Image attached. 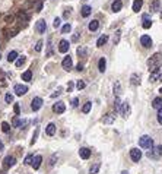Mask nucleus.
Here are the masks:
<instances>
[{"label": "nucleus", "instance_id": "33", "mask_svg": "<svg viewBox=\"0 0 162 174\" xmlns=\"http://www.w3.org/2000/svg\"><path fill=\"white\" fill-rule=\"evenodd\" d=\"M121 100L118 97H115V101H114V110L115 111H121Z\"/></svg>", "mask_w": 162, "mask_h": 174}, {"label": "nucleus", "instance_id": "11", "mask_svg": "<svg viewBox=\"0 0 162 174\" xmlns=\"http://www.w3.org/2000/svg\"><path fill=\"white\" fill-rule=\"evenodd\" d=\"M35 29H37L39 34H44V32H45V29H47V25H45V20H44V19H39V20H38L37 25H35Z\"/></svg>", "mask_w": 162, "mask_h": 174}, {"label": "nucleus", "instance_id": "17", "mask_svg": "<svg viewBox=\"0 0 162 174\" xmlns=\"http://www.w3.org/2000/svg\"><path fill=\"white\" fill-rule=\"evenodd\" d=\"M159 9H161V3H159V0H153V2L150 3V6H149L150 13H156Z\"/></svg>", "mask_w": 162, "mask_h": 174}, {"label": "nucleus", "instance_id": "16", "mask_svg": "<svg viewBox=\"0 0 162 174\" xmlns=\"http://www.w3.org/2000/svg\"><path fill=\"white\" fill-rule=\"evenodd\" d=\"M41 162H42V157H41V155H35L34 160H32V164H31V165H32L34 170H38L39 165H41Z\"/></svg>", "mask_w": 162, "mask_h": 174}, {"label": "nucleus", "instance_id": "35", "mask_svg": "<svg viewBox=\"0 0 162 174\" xmlns=\"http://www.w3.org/2000/svg\"><path fill=\"white\" fill-rule=\"evenodd\" d=\"M18 59V51H10L7 54V61H16Z\"/></svg>", "mask_w": 162, "mask_h": 174}, {"label": "nucleus", "instance_id": "58", "mask_svg": "<svg viewBox=\"0 0 162 174\" xmlns=\"http://www.w3.org/2000/svg\"><path fill=\"white\" fill-rule=\"evenodd\" d=\"M70 10H72V9H66V12H64V18H69V15H70Z\"/></svg>", "mask_w": 162, "mask_h": 174}, {"label": "nucleus", "instance_id": "48", "mask_svg": "<svg viewBox=\"0 0 162 174\" xmlns=\"http://www.w3.org/2000/svg\"><path fill=\"white\" fill-rule=\"evenodd\" d=\"M5 100H6V102H7V104H10V102L13 101V95H12V94H6Z\"/></svg>", "mask_w": 162, "mask_h": 174}, {"label": "nucleus", "instance_id": "61", "mask_svg": "<svg viewBox=\"0 0 162 174\" xmlns=\"http://www.w3.org/2000/svg\"><path fill=\"white\" fill-rule=\"evenodd\" d=\"M121 174H129V173L127 171H121Z\"/></svg>", "mask_w": 162, "mask_h": 174}, {"label": "nucleus", "instance_id": "56", "mask_svg": "<svg viewBox=\"0 0 162 174\" xmlns=\"http://www.w3.org/2000/svg\"><path fill=\"white\" fill-rule=\"evenodd\" d=\"M67 89H69V92H70V91L73 89V82H69V85H67Z\"/></svg>", "mask_w": 162, "mask_h": 174}, {"label": "nucleus", "instance_id": "46", "mask_svg": "<svg viewBox=\"0 0 162 174\" xmlns=\"http://www.w3.org/2000/svg\"><path fill=\"white\" fill-rule=\"evenodd\" d=\"M60 25H61V19H60V18H56L54 22H53V27H54V28H59Z\"/></svg>", "mask_w": 162, "mask_h": 174}, {"label": "nucleus", "instance_id": "32", "mask_svg": "<svg viewBox=\"0 0 162 174\" xmlns=\"http://www.w3.org/2000/svg\"><path fill=\"white\" fill-rule=\"evenodd\" d=\"M99 168H101V164H99V162H95L94 165L89 168V174H97V173L99 171Z\"/></svg>", "mask_w": 162, "mask_h": 174}, {"label": "nucleus", "instance_id": "25", "mask_svg": "<svg viewBox=\"0 0 162 174\" xmlns=\"http://www.w3.org/2000/svg\"><path fill=\"white\" fill-rule=\"evenodd\" d=\"M152 27V20L149 19V15H143V28L149 29Z\"/></svg>", "mask_w": 162, "mask_h": 174}, {"label": "nucleus", "instance_id": "54", "mask_svg": "<svg viewBox=\"0 0 162 174\" xmlns=\"http://www.w3.org/2000/svg\"><path fill=\"white\" fill-rule=\"evenodd\" d=\"M35 9H37V12H41V9H42V2H38Z\"/></svg>", "mask_w": 162, "mask_h": 174}, {"label": "nucleus", "instance_id": "8", "mask_svg": "<svg viewBox=\"0 0 162 174\" xmlns=\"http://www.w3.org/2000/svg\"><path fill=\"white\" fill-rule=\"evenodd\" d=\"M61 66H63L64 70H70L72 66H73V60H72V57H70V56H66V57L63 59V61H61Z\"/></svg>", "mask_w": 162, "mask_h": 174}, {"label": "nucleus", "instance_id": "47", "mask_svg": "<svg viewBox=\"0 0 162 174\" xmlns=\"http://www.w3.org/2000/svg\"><path fill=\"white\" fill-rule=\"evenodd\" d=\"M53 54V46H51V40H48V50H47V56Z\"/></svg>", "mask_w": 162, "mask_h": 174}, {"label": "nucleus", "instance_id": "45", "mask_svg": "<svg viewBox=\"0 0 162 174\" xmlns=\"http://www.w3.org/2000/svg\"><path fill=\"white\" fill-rule=\"evenodd\" d=\"M156 119H158V123L162 124V107L158 110V116H156Z\"/></svg>", "mask_w": 162, "mask_h": 174}, {"label": "nucleus", "instance_id": "14", "mask_svg": "<svg viewBox=\"0 0 162 174\" xmlns=\"http://www.w3.org/2000/svg\"><path fill=\"white\" fill-rule=\"evenodd\" d=\"M45 133L48 136H54L56 135V124L54 123H48L47 127H45Z\"/></svg>", "mask_w": 162, "mask_h": 174}, {"label": "nucleus", "instance_id": "20", "mask_svg": "<svg viewBox=\"0 0 162 174\" xmlns=\"http://www.w3.org/2000/svg\"><path fill=\"white\" fill-rule=\"evenodd\" d=\"M159 78H161V72H159V69L152 70V73L149 75V81H150V82H156V81H159Z\"/></svg>", "mask_w": 162, "mask_h": 174}, {"label": "nucleus", "instance_id": "2", "mask_svg": "<svg viewBox=\"0 0 162 174\" xmlns=\"http://www.w3.org/2000/svg\"><path fill=\"white\" fill-rule=\"evenodd\" d=\"M139 146L145 148V149H152L153 148V139L148 135H143L140 139H139Z\"/></svg>", "mask_w": 162, "mask_h": 174}, {"label": "nucleus", "instance_id": "55", "mask_svg": "<svg viewBox=\"0 0 162 174\" xmlns=\"http://www.w3.org/2000/svg\"><path fill=\"white\" fill-rule=\"evenodd\" d=\"M78 40H79V34L76 32V34H73V35H72V41H78Z\"/></svg>", "mask_w": 162, "mask_h": 174}, {"label": "nucleus", "instance_id": "18", "mask_svg": "<svg viewBox=\"0 0 162 174\" xmlns=\"http://www.w3.org/2000/svg\"><path fill=\"white\" fill-rule=\"evenodd\" d=\"M123 8V3H121V0H114L112 5H111V10L112 12H120Z\"/></svg>", "mask_w": 162, "mask_h": 174}, {"label": "nucleus", "instance_id": "39", "mask_svg": "<svg viewBox=\"0 0 162 174\" xmlns=\"http://www.w3.org/2000/svg\"><path fill=\"white\" fill-rule=\"evenodd\" d=\"M91 107H92V102H91V101H88V102H86V104L83 105V108H82V111H83L85 114H88V113L91 111Z\"/></svg>", "mask_w": 162, "mask_h": 174}, {"label": "nucleus", "instance_id": "57", "mask_svg": "<svg viewBox=\"0 0 162 174\" xmlns=\"http://www.w3.org/2000/svg\"><path fill=\"white\" fill-rule=\"evenodd\" d=\"M76 70H78V72H82V70H83V66H82V64H80V63H79V64H78V66H76Z\"/></svg>", "mask_w": 162, "mask_h": 174}, {"label": "nucleus", "instance_id": "12", "mask_svg": "<svg viewBox=\"0 0 162 174\" xmlns=\"http://www.w3.org/2000/svg\"><path fill=\"white\" fill-rule=\"evenodd\" d=\"M69 47H70V46H69V41H67V40H61V41L59 42V51H60V53H67V51H69Z\"/></svg>", "mask_w": 162, "mask_h": 174}, {"label": "nucleus", "instance_id": "21", "mask_svg": "<svg viewBox=\"0 0 162 174\" xmlns=\"http://www.w3.org/2000/svg\"><path fill=\"white\" fill-rule=\"evenodd\" d=\"M105 68H107V60H105V57H101L99 61H98V70H99L101 73H104V72H105Z\"/></svg>", "mask_w": 162, "mask_h": 174}, {"label": "nucleus", "instance_id": "62", "mask_svg": "<svg viewBox=\"0 0 162 174\" xmlns=\"http://www.w3.org/2000/svg\"><path fill=\"white\" fill-rule=\"evenodd\" d=\"M159 81H162V75H161V78H159Z\"/></svg>", "mask_w": 162, "mask_h": 174}, {"label": "nucleus", "instance_id": "37", "mask_svg": "<svg viewBox=\"0 0 162 174\" xmlns=\"http://www.w3.org/2000/svg\"><path fill=\"white\" fill-rule=\"evenodd\" d=\"M18 18H19V19L22 20V22H27V20L29 19V16H28V15H27V13H25L24 10H22V12H19V13H18Z\"/></svg>", "mask_w": 162, "mask_h": 174}, {"label": "nucleus", "instance_id": "49", "mask_svg": "<svg viewBox=\"0 0 162 174\" xmlns=\"http://www.w3.org/2000/svg\"><path fill=\"white\" fill-rule=\"evenodd\" d=\"M32 160H34V157H32V155H27V158H25V161H24V162L28 165V164H32Z\"/></svg>", "mask_w": 162, "mask_h": 174}, {"label": "nucleus", "instance_id": "26", "mask_svg": "<svg viewBox=\"0 0 162 174\" xmlns=\"http://www.w3.org/2000/svg\"><path fill=\"white\" fill-rule=\"evenodd\" d=\"M152 107L153 108H159L162 107V97H156V98H153V101H152Z\"/></svg>", "mask_w": 162, "mask_h": 174}, {"label": "nucleus", "instance_id": "34", "mask_svg": "<svg viewBox=\"0 0 162 174\" xmlns=\"http://www.w3.org/2000/svg\"><path fill=\"white\" fill-rule=\"evenodd\" d=\"M32 79V72L31 70H27L22 73V81H31Z\"/></svg>", "mask_w": 162, "mask_h": 174}, {"label": "nucleus", "instance_id": "63", "mask_svg": "<svg viewBox=\"0 0 162 174\" xmlns=\"http://www.w3.org/2000/svg\"><path fill=\"white\" fill-rule=\"evenodd\" d=\"M159 92H162V88H161V89H159Z\"/></svg>", "mask_w": 162, "mask_h": 174}, {"label": "nucleus", "instance_id": "43", "mask_svg": "<svg viewBox=\"0 0 162 174\" xmlns=\"http://www.w3.org/2000/svg\"><path fill=\"white\" fill-rule=\"evenodd\" d=\"M2 130H3L5 133H9V132H10V126H9V123L3 121V123H2Z\"/></svg>", "mask_w": 162, "mask_h": 174}, {"label": "nucleus", "instance_id": "22", "mask_svg": "<svg viewBox=\"0 0 162 174\" xmlns=\"http://www.w3.org/2000/svg\"><path fill=\"white\" fill-rule=\"evenodd\" d=\"M92 13V8L91 6H88V5H85V6H82V10H80V15L83 16V18H88L89 15Z\"/></svg>", "mask_w": 162, "mask_h": 174}, {"label": "nucleus", "instance_id": "30", "mask_svg": "<svg viewBox=\"0 0 162 174\" xmlns=\"http://www.w3.org/2000/svg\"><path fill=\"white\" fill-rule=\"evenodd\" d=\"M120 38H121V31H120V29H117V31H115V34H114V37H112V42H114V46H117L118 42H120Z\"/></svg>", "mask_w": 162, "mask_h": 174}, {"label": "nucleus", "instance_id": "7", "mask_svg": "<svg viewBox=\"0 0 162 174\" xmlns=\"http://www.w3.org/2000/svg\"><path fill=\"white\" fill-rule=\"evenodd\" d=\"M53 111L57 113V114L64 113V111H66V105H64V102H63V101H57V102L53 105Z\"/></svg>", "mask_w": 162, "mask_h": 174}, {"label": "nucleus", "instance_id": "59", "mask_svg": "<svg viewBox=\"0 0 162 174\" xmlns=\"http://www.w3.org/2000/svg\"><path fill=\"white\" fill-rule=\"evenodd\" d=\"M12 20H13V16H12V15L6 16V22H12Z\"/></svg>", "mask_w": 162, "mask_h": 174}, {"label": "nucleus", "instance_id": "42", "mask_svg": "<svg viewBox=\"0 0 162 174\" xmlns=\"http://www.w3.org/2000/svg\"><path fill=\"white\" fill-rule=\"evenodd\" d=\"M70 31H72V25H70V24L63 25V28H61V32H63V34H67V32H70Z\"/></svg>", "mask_w": 162, "mask_h": 174}, {"label": "nucleus", "instance_id": "5", "mask_svg": "<svg viewBox=\"0 0 162 174\" xmlns=\"http://www.w3.org/2000/svg\"><path fill=\"white\" fill-rule=\"evenodd\" d=\"M13 91H15V94L16 95H19V97H22V95H25L27 92H28V86L27 85H15L13 86Z\"/></svg>", "mask_w": 162, "mask_h": 174}, {"label": "nucleus", "instance_id": "13", "mask_svg": "<svg viewBox=\"0 0 162 174\" xmlns=\"http://www.w3.org/2000/svg\"><path fill=\"white\" fill-rule=\"evenodd\" d=\"M79 157H80L82 160H88V158L91 157V149H88V148H80V149H79Z\"/></svg>", "mask_w": 162, "mask_h": 174}, {"label": "nucleus", "instance_id": "36", "mask_svg": "<svg viewBox=\"0 0 162 174\" xmlns=\"http://www.w3.org/2000/svg\"><path fill=\"white\" fill-rule=\"evenodd\" d=\"M114 94L117 95V97L121 94V85H120V82H115L114 83Z\"/></svg>", "mask_w": 162, "mask_h": 174}, {"label": "nucleus", "instance_id": "4", "mask_svg": "<svg viewBox=\"0 0 162 174\" xmlns=\"http://www.w3.org/2000/svg\"><path fill=\"white\" fill-rule=\"evenodd\" d=\"M15 164H16V160H15V157H12V155L5 157V160H3V162H2L3 170H9V168H10V167H13Z\"/></svg>", "mask_w": 162, "mask_h": 174}, {"label": "nucleus", "instance_id": "40", "mask_svg": "<svg viewBox=\"0 0 162 174\" xmlns=\"http://www.w3.org/2000/svg\"><path fill=\"white\" fill-rule=\"evenodd\" d=\"M57 158H59V155H57V154H53V155L50 157V161H48V165H50V167H53V165L56 164V161H57Z\"/></svg>", "mask_w": 162, "mask_h": 174}, {"label": "nucleus", "instance_id": "60", "mask_svg": "<svg viewBox=\"0 0 162 174\" xmlns=\"http://www.w3.org/2000/svg\"><path fill=\"white\" fill-rule=\"evenodd\" d=\"M3 149H5V145H3V142H2V141H0V152H2Z\"/></svg>", "mask_w": 162, "mask_h": 174}, {"label": "nucleus", "instance_id": "15", "mask_svg": "<svg viewBox=\"0 0 162 174\" xmlns=\"http://www.w3.org/2000/svg\"><path fill=\"white\" fill-rule=\"evenodd\" d=\"M27 120H20L18 116L13 119V121H12V124H13V127H24V126H27Z\"/></svg>", "mask_w": 162, "mask_h": 174}, {"label": "nucleus", "instance_id": "10", "mask_svg": "<svg viewBox=\"0 0 162 174\" xmlns=\"http://www.w3.org/2000/svg\"><path fill=\"white\" fill-rule=\"evenodd\" d=\"M140 44H142L145 48L152 47V38H150L149 35H142V37H140Z\"/></svg>", "mask_w": 162, "mask_h": 174}, {"label": "nucleus", "instance_id": "52", "mask_svg": "<svg viewBox=\"0 0 162 174\" xmlns=\"http://www.w3.org/2000/svg\"><path fill=\"white\" fill-rule=\"evenodd\" d=\"M60 94H61V89H60V88H59V89H57V91H56V92H54V94H51V98H56V97H59V95H60Z\"/></svg>", "mask_w": 162, "mask_h": 174}, {"label": "nucleus", "instance_id": "19", "mask_svg": "<svg viewBox=\"0 0 162 174\" xmlns=\"http://www.w3.org/2000/svg\"><path fill=\"white\" fill-rule=\"evenodd\" d=\"M121 114H123V117H127L130 114V104L127 101L121 104Z\"/></svg>", "mask_w": 162, "mask_h": 174}, {"label": "nucleus", "instance_id": "24", "mask_svg": "<svg viewBox=\"0 0 162 174\" xmlns=\"http://www.w3.org/2000/svg\"><path fill=\"white\" fill-rule=\"evenodd\" d=\"M88 28H89V31H92V32H94V31H97V29L99 28V22H98L97 19L91 20V22H89V25H88Z\"/></svg>", "mask_w": 162, "mask_h": 174}, {"label": "nucleus", "instance_id": "53", "mask_svg": "<svg viewBox=\"0 0 162 174\" xmlns=\"http://www.w3.org/2000/svg\"><path fill=\"white\" fill-rule=\"evenodd\" d=\"M79 105V100L78 98H73L72 100V107H78Z\"/></svg>", "mask_w": 162, "mask_h": 174}, {"label": "nucleus", "instance_id": "1", "mask_svg": "<svg viewBox=\"0 0 162 174\" xmlns=\"http://www.w3.org/2000/svg\"><path fill=\"white\" fill-rule=\"evenodd\" d=\"M161 66H162V53H155L148 60V68H149V70H156Z\"/></svg>", "mask_w": 162, "mask_h": 174}, {"label": "nucleus", "instance_id": "50", "mask_svg": "<svg viewBox=\"0 0 162 174\" xmlns=\"http://www.w3.org/2000/svg\"><path fill=\"white\" fill-rule=\"evenodd\" d=\"M42 50V41L39 40L38 42H37V46H35V51H41Z\"/></svg>", "mask_w": 162, "mask_h": 174}, {"label": "nucleus", "instance_id": "23", "mask_svg": "<svg viewBox=\"0 0 162 174\" xmlns=\"http://www.w3.org/2000/svg\"><path fill=\"white\" fill-rule=\"evenodd\" d=\"M114 119H115L114 114H111V113H110V114H105V116L102 117V123H104V124H111V123L114 121Z\"/></svg>", "mask_w": 162, "mask_h": 174}, {"label": "nucleus", "instance_id": "29", "mask_svg": "<svg viewBox=\"0 0 162 174\" xmlns=\"http://www.w3.org/2000/svg\"><path fill=\"white\" fill-rule=\"evenodd\" d=\"M130 82H131V85H140V76H139L137 73H133L131 75V78H130Z\"/></svg>", "mask_w": 162, "mask_h": 174}, {"label": "nucleus", "instance_id": "31", "mask_svg": "<svg viewBox=\"0 0 162 174\" xmlns=\"http://www.w3.org/2000/svg\"><path fill=\"white\" fill-rule=\"evenodd\" d=\"M27 61V57L25 56H20V57H18L16 59V61H15V64H16V68H22L24 66V63Z\"/></svg>", "mask_w": 162, "mask_h": 174}, {"label": "nucleus", "instance_id": "28", "mask_svg": "<svg viewBox=\"0 0 162 174\" xmlns=\"http://www.w3.org/2000/svg\"><path fill=\"white\" fill-rule=\"evenodd\" d=\"M107 41H108V35H105V34L101 35V37L98 38V41H97V47H102Z\"/></svg>", "mask_w": 162, "mask_h": 174}, {"label": "nucleus", "instance_id": "41", "mask_svg": "<svg viewBox=\"0 0 162 174\" xmlns=\"http://www.w3.org/2000/svg\"><path fill=\"white\" fill-rule=\"evenodd\" d=\"M38 133H39V129L37 127V129H35V132H34V135H32V139H31V145H34V143L37 142V139H38Z\"/></svg>", "mask_w": 162, "mask_h": 174}, {"label": "nucleus", "instance_id": "9", "mask_svg": "<svg viewBox=\"0 0 162 174\" xmlns=\"http://www.w3.org/2000/svg\"><path fill=\"white\" fill-rule=\"evenodd\" d=\"M41 107H42V98H39V97H35V98L32 100V102H31V108H32L34 111H38Z\"/></svg>", "mask_w": 162, "mask_h": 174}, {"label": "nucleus", "instance_id": "27", "mask_svg": "<svg viewBox=\"0 0 162 174\" xmlns=\"http://www.w3.org/2000/svg\"><path fill=\"white\" fill-rule=\"evenodd\" d=\"M143 6V0H134V3H133V12H139L142 9Z\"/></svg>", "mask_w": 162, "mask_h": 174}, {"label": "nucleus", "instance_id": "3", "mask_svg": "<svg viewBox=\"0 0 162 174\" xmlns=\"http://www.w3.org/2000/svg\"><path fill=\"white\" fill-rule=\"evenodd\" d=\"M146 155H148L149 158H152V160H158V158H161V155H162V146H161V145L153 146Z\"/></svg>", "mask_w": 162, "mask_h": 174}, {"label": "nucleus", "instance_id": "51", "mask_svg": "<svg viewBox=\"0 0 162 174\" xmlns=\"http://www.w3.org/2000/svg\"><path fill=\"white\" fill-rule=\"evenodd\" d=\"M13 110H15V114H16V116H19V113H20V107H19V104H15Z\"/></svg>", "mask_w": 162, "mask_h": 174}, {"label": "nucleus", "instance_id": "38", "mask_svg": "<svg viewBox=\"0 0 162 174\" xmlns=\"http://www.w3.org/2000/svg\"><path fill=\"white\" fill-rule=\"evenodd\" d=\"M86 53H88V50L85 47H78V56L79 57H86Z\"/></svg>", "mask_w": 162, "mask_h": 174}, {"label": "nucleus", "instance_id": "44", "mask_svg": "<svg viewBox=\"0 0 162 174\" xmlns=\"http://www.w3.org/2000/svg\"><path fill=\"white\" fill-rule=\"evenodd\" d=\"M85 86H86V83H85L83 81H78V83H76V88H78L79 91H80V89H83Z\"/></svg>", "mask_w": 162, "mask_h": 174}, {"label": "nucleus", "instance_id": "6", "mask_svg": "<svg viewBox=\"0 0 162 174\" xmlns=\"http://www.w3.org/2000/svg\"><path fill=\"white\" fill-rule=\"evenodd\" d=\"M130 158H131L134 162H139V161H140V158H142V151H139L137 148L130 149Z\"/></svg>", "mask_w": 162, "mask_h": 174}, {"label": "nucleus", "instance_id": "64", "mask_svg": "<svg viewBox=\"0 0 162 174\" xmlns=\"http://www.w3.org/2000/svg\"><path fill=\"white\" fill-rule=\"evenodd\" d=\"M3 174H5V173H3Z\"/></svg>", "mask_w": 162, "mask_h": 174}]
</instances>
